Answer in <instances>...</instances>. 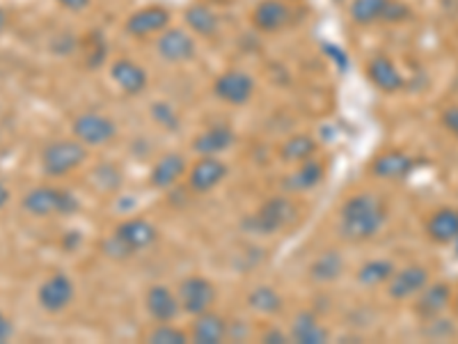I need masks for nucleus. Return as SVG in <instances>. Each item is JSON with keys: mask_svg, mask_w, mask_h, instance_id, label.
Listing matches in <instances>:
<instances>
[{"mask_svg": "<svg viewBox=\"0 0 458 344\" xmlns=\"http://www.w3.org/2000/svg\"><path fill=\"white\" fill-rule=\"evenodd\" d=\"M454 243H456V255H458V239H456V242H454Z\"/></svg>", "mask_w": 458, "mask_h": 344, "instance_id": "a19ab883", "label": "nucleus"}, {"mask_svg": "<svg viewBox=\"0 0 458 344\" xmlns=\"http://www.w3.org/2000/svg\"><path fill=\"white\" fill-rule=\"evenodd\" d=\"M186 172V161L182 154H166L151 170V186L154 189H170L172 184H176Z\"/></svg>", "mask_w": 458, "mask_h": 344, "instance_id": "b1692460", "label": "nucleus"}, {"mask_svg": "<svg viewBox=\"0 0 458 344\" xmlns=\"http://www.w3.org/2000/svg\"><path fill=\"white\" fill-rule=\"evenodd\" d=\"M229 333V326L220 315L207 310L198 315L192 324V342L195 344H220Z\"/></svg>", "mask_w": 458, "mask_h": 344, "instance_id": "6ab92c4d", "label": "nucleus"}, {"mask_svg": "<svg viewBox=\"0 0 458 344\" xmlns=\"http://www.w3.org/2000/svg\"><path fill=\"white\" fill-rule=\"evenodd\" d=\"M411 17V10L405 5H401V3H392V0H388V7H385L383 12V19L380 21H404V19Z\"/></svg>", "mask_w": 458, "mask_h": 344, "instance_id": "473e14b6", "label": "nucleus"}, {"mask_svg": "<svg viewBox=\"0 0 458 344\" xmlns=\"http://www.w3.org/2000/svg\"><path fill=\"white\" fill-rule=\"evenodd\" d=\"M151 113H154L156 122L166 124V127H170V129H176V115L168 103H156V106L151 108Z\"/></svg>", "mask_w": 458, "mask_h": 344, "instance_id": "72a5a7b5", "label": "nucleus"}, {"mask_svg": "<svg viewBox=\"0 0 458 344\" xmlns=\"http://www.w3.org/2000/svg\"><path fill=\"white\" fill-rule=\"evenodd\" d=\"M10 202V189H7L5 184L0 182V209Z\"/></svg>", "mask_w": 458, "mask_h": 344, "instance_id": "58836bf2", "label": "nucleus"}, {"mask_svg": "<svg viewBox=\"0 0 458 344\" xmlns=\"http://www.w3.org/2000/svg\"><path fill=\"white\" fill-rule=\"evenodd\" d=\"M232 143H234V131L229 129V127H223V124H216V127L202 131V134L195 138L192 150L198 152L200 156H216L220 154V152L229 150Z\"/></svg>", "mask_w": 458, "mask_h": 344, "instance_id": "5701e85b", "label": "nucleus"}, {"mask_svg": "<svg viewBox=\"0 0 458 344\" xmlns=\"http://www.w3.org/2000/svg\"><path fill=\"white\" fill-rule=\"evenodd\" d=\"M74 135L83 145H108L118 135V127H115V122L110 118H106L102 113H83L76 118Z\"/></svg>", "mask_w": 458, "mask_h": 344, "instance_id": "423d86ee", "label": "nucleus"}, {"mask_svg": "<svg viewBox=\"0 0 458 344\" xmlns=\"http://www.w3.org/2000/svg\"><path fill=\"white\" fill-rule=\"evenodd\" d=\"M385 7H388V0H353L351 19L360 26H369V23L383 19Z\"/></svg>", "mask_w": 458, "mask_h": 344, "instance_id": "c756f323", "label": "nucleus"}, {"mask_svg": "<svg viewBox=\"0 0 458 344\" xmlns=\"http://www.w3.org/2000/svg\"><path fill=\"white\" fill-rule=\"evenodd\" d=\"M429 283H431L429 271L421 264H411L405 269L395 271V275L388 280V294L397 301H405V299H413V296L420 294Z\"/></svg>", "mask_w": 458, "mask_h": 344, "instance_id": "9b49d317", "label": "nucleus"}, {"mask_svg": "<svg viewBox=\"0 0 458 344\" xmlns=\"http://www.w3.org/2000/svg\"><path fill=\"white\" fill-rule=\"evenodd\" d=\"M296 218H299V207L293 205V200L277 195L264 202L259 211L245 221V227L255 234H275L280 230H287Z\"/></svg>", "mask_w": 458, "mask_h": 344, "instance_id": "20e7f679", "label": "nucleus"}, {"mask_svg": "<svg viewBox=\"0 0 458 344\" xmlns=\"http://www.w3.org/2000/svg\"><path fill=\"white\" fill-rule=\"evenodd\" d=\"M76 296V287L71 283L70 275L53 274L42 283L37 291L39 306L46 312H62L64 307H70Z\"/></svg>", "mask_w": 458, "mask_h": 344, "instance_id": "9d476101", "label": "nucleus"}, {"mask_svg": "<svg viewBox=\"0 0 458 344\" xmlns=\"http://www.w3.org/2000/svg\"><path fill=\"white\" fill-rule=\"evenodd\" d=\"M156 239H159V230L154 223H150L147 218H128V221L119 223L106 239L103 253L118 259L131 258L144 248H150Z\"/></svg>", "mask_w": 458, "mask_h": 344, "instance_id": "f03ea898", "label": "nucleus"}, {"mask_svg": "<svg viewBox=\"0 0 458 344\" xmlns=\"http://www.w3.org/2000/svg\"><path fill=\"white\" fill-rule=\"evenodd\" d=\"M369 81L383 92H399L404 87V76L397 70V65L385 55L373 58L367 67Z\"/></svg>", "mask_w": 458, "mask_h": 344, "instance_id": "412c9836", "label": "nucleus"}, {"mask_svg": "<svg viewBox=\"0 0 458 344\" xmlns=\"http://www.w3.org/2000/svg\"><path fill=\"white\" fill-rule=\"evenodd\" d=\"M186 23L192 28V33L209 37V35H216L220 28L218 17L216 12L207 5H192L186 12Z\"/></svg>", "mask_w": 458, "mask_h": 344, "instance_id": "bb28decb", "label": "nucleus"}, {"mask_svg": "<svg viewBox=\"0 0 458 344\" xmlns=\"http://www.w3.org/2000/svg\"><path fill=\"white\" fill-rule=\"evenodd\" d=\"M388 209L383 200L372 193H357L344 202L339 211V232L348 242H369L383 230Z\"/></svg>", "mask_w": 458, "mask_h": 344, "instance_id": "f257e3e1", "label": "nucleus"}, {"mask_svg": "<svg viewBox=\"0 0 458 344\" xmlns=\"http://www.w3.org/2000/svg\"><path fill=\"white\" fill-rule=\"evenodd\" d=\"M344 271V259L335 250H325L323 255L315 259V264L309 266V275L316 280V283H332L337 280Z\"/></svg>", "mask_w": 458, "mask_h": 344, "instance_id": "a878e982", "label": "nucleus"}, {"mask_svg": "<svg viewBox=\"0 0 458 344\" xmlns=\"http://www.w3.org/2000/svg\"><path fill=\"white\" fill-rule=\"evenodd\" d=\"M427 234L431 242L447 246L458 239V209L454 207H440L433 211L427 221Z\"/></svg>", "mask_w": 458, "mask_h": 344, "instance_id": "dca6fc26", "label": "nucleus"}, {"mask_svg": "<svg viewBox=\"0 0 458 344\" xmlns=\"http://www.w3.org/2000/svg\"><path fill=\"white\" fill-rule=\"evenodd\" d=\"M443 127L449 131L452 135H456L458 138V106H452L447 108L443 113Z\"/></svg>", "mask_w": 458, "mask_h": 344, "instance_id": "f704fd0d", "label": "nucleus"}, {"mask_svg": "<svg viewBox=\"0 0 458 344\" xmlns=\"http://www.w3.org/2000/svg\"><path fill=\"white\" fill-rule=\"evenodd\" d=\"M289 7L282 0H261L252 12V23L261 33H275L289 23Z\"/></svg>", "mask_w": 458, "mask_h": 344, "instance_id": "f3484780", "label": "nucleus"}, {"mask_svg": "<svg viewBox=\"0 0 458 344\" xmlns=\"http://www.w3.org/2000/svg\"><path fill=\"white\" fill-rule=\"evenodd\" d=\"M21 207L35 218H44V216H71L74 211H78L80 202L71 191L37 186L23 195Z\"/></svg>", "mask_w": 458, "mask_h": 344, "instance_id": "7ed1b4c3", "label": "nucleus"}, {"mask_svg": "<svg viewBox=\"0 0 458 344\" xmlns=\"http://www.w3.org/2000/svg\"><path fill=\"white\" fill-rule=\"evenodd\" d=\"M289 338L299 344H325L328 338H331V333L316 319V315H312V312H300L299 317L293 319L291 335Z\"/></svg>", "mask_w": 458, "mask_h": 344, "instance_id": "4be33fe9", "label": "nucleus"}, {"mask_svg": "<svg viewBox=\"0 0 458 344\" xmlns=\"http://www.w3.org/2000/svg\"><path fill=\"white\" fill-rule=\"evenodd\" d=\"M216 301V287L211 285V280L202 278V275H192L186 278L179 285V303H182V310L198 317L202 312L211 310Z\"/></svg>", "mask_w": 458, "mask_h": 344, "instance_id": "0eeeda50", "label": "nucleus"}, {"mask_svg": "<svg viewBox=\"0 0 458 344\" xmlns=\"http://www.w3.org/2000/svg\"><path fill=\"white\" fill-rule=\"evenodd\" d=\"M316 152V143L309 135H293L282 145V159L291 163H303L312 159Z\"/></svg>", "mask_w": 458, "mask_h": 344, "instance_id": "7c9ffc66", "label": "nucleus"}, {"mask_svg": "<svg viewBox=\"0 0 458 344\" xmlns=\"http://www.w3.org/2000/svg\"><path fill=\"white\" fill-rule=\"evenodd\" d=\"M248 306L259 315H277L282 310V296L273 287L259 285L248 294Z\"/></svg>", "mask_w": 458, "mask_h": 344, "instance_id": "cd10ccee", "label": "nucleus"}, {"mask_svg": "<svg viewBox=\"0 0 458 344\" xmlns=\"http://www.w3.org/2000/svg\"><path fill=\"white\" fill-rule=\"evenodd\" d=\"M87 159V150L80 140H55L42 152V170L48 177H64L78 170Z\"/></svg>", "mask_w": 458, "mask_h": 344, "instance_id": "39448f33", "label": "nucleus"}, {"mask_svg": "<svg viewBox=\"0 0 458 344\" xmlns=\"http://www.w3.org/2000/svg\"><path fill=\"white\" fill-rule=\"evenodd\" d=\"M151 344H186L188 342V335L184 331L175 326H168V324H160L159 328H154L150 333Z\"/></svg>", "mask_w": 458, "mask_h": 344, "instance_id": "2f4dec72", "label": "nucleus"}, {"mask_svg": "<svg viewBox=\"0 0 458 344\" xmlns=\"http://www.w3.org/2000/svg\"><path fill=\"white\" fill-rule=\"evenodd\" d=\"M456 310H458V294H456Z\"/></svg>", "mask_w": 458, "mask_h": 344, "instance_id": "79ce46f5", "label": "nucleus"}, {"mask_svg": "<svg viewBox=\"0 0 458 344\" xmlns=\"http://www.w3.org/2000/svg\"><path fill=\"white\" fill-rule=\"evenodd\" d=\"M5 28H7V12L0 7V33H3Z\"/></svg>", "mask_w": 458, "mask_h": 344, "instance_id": "ea45409f", "label": "nucleus"}, {"mask_svg": "<svg viewBox=\"0 0 458 344\" xmlns=\"http://www.w3.org/2000/svg\"><path fill=\"white\" fill-rule=\"evenodd\" d=\"M12 333H14V328H12V322L10 319L0 312V344L7 342V340L12 338Z\"/></svg>", "mask_w": 458, "mask_h": 344, "instance_id": "e433bc0d", "label": "nucleus"}, {"mask_svg": "<svg viewBox=\"0 0 458 344\" xmlns=\"http://www.w3.org/2000/svg\"><path fill=\"white\" fill-rule=\"evenodd\" d=\"M289 340L291 338H287V335H284L282 331H277V328H273V331H266V333H264V342H268V344H284V342H289Z\"/></svg>", "mask_w": 458, "mask_h": 344, "instance_id": "4c0bfd02", "label": "nucleus"}, {"mask_svg": "<svg viewBox=\"0 0 458 344\" xmlns=\"http://www.w3.org/2000/svg\"><path fill=\"white\" fill-rule=\"evenodd\" d=\"M144 306L150 310L151 319L160 324H170L179 317L182 312V303L168 290L166 285H154L150 291H147V299H144Z\"/></svg>", "mask_w": 458, "mask_h": 344, "instance_id": "2eb2a0df", "label": "nucleus"}, {"mask_svg": "<svg viewBox=\"0 0 458 344\" xmlns=\"http://www.w3.org/2000/svg\"><path fill=\"white\" fill-rule=\"evenodd\" d=\"M92 0H58V5L64 7V10L70 12H83L87 5H90Z\"/></svg>", "mask_w": 458, "mask_h": 344, "instance_id": "c9c22d12", "label": "nucleus"}, {"mask_svg": "<svg viewBox=\"0 0 458 344\" xmlns=\"http://www.w3.org/2000/svg\"><path fill=\"white\" fill-rule=\"evenodd\" d=\"M252 92H255V81L239 70L225 71L214 83L216 97L225 103H232V106H243V103L250 102Z\"/></svg>", "mask_w": 458, "mask_h": 344, "instance_id": "6e6552de", "label": "nucleus"}, {"mask_svg": "<svg viewBox=\"0 0 458 344\" xmlns=\"http://www.w3.org/2000/svg\"><path fill=\"white\" fill-rule=\"evenodd\" d=\"M110 76L119 86V90L127 94H140L147 87V71L134 60H118L110 67Z\"/></svg>", "mask_w": 458, "mask_h": 344, "instance_id": "aec40b11", "label": "nucleus"}, {"mask_svg": "<svg viewBox=\"0 0 458 344\" xmlns=\"http://www.w3.org/2000/svg\"><path fill=\"white\" fill-rule=\"evenodd\" d=\"M323 179V166L315 159H307V161L300 163V168L293 172L291 177H289V186L293 191H309L315 189L316 184Z\"/></svg>", "mask_w": 458, "mask_h": 344, "instance_id": "c85d7f7f", "label": "nucleus"}, {"mask_svg": "<svg viewBox=\"0 0 458 344\" xmlns=\"http://www.w3.org/2000/svg\"><path fill=\"white\" fill-rule=\"evenodd\" d=\"M156 51L166 62L179 65L195 55V39L182 28H166L156 39Z\"/></svg>", "mask_w": 458, "mask_h": 344, "instance_id": "1a4fd4ad", "label": "nucleus"}, {"mask_svg": "<svg viewBox=\"0 0 458 344\" xmlns=\"http://www.w3.org/2000/svg\"><path fill=\"white\" fill-rule=\"evenodd\" d=\"M452 306V290L447 283H429L424 290L417 294L415 312L424 322H433Z\"/></svg>", "mask_w": 458, "mask_h": 344, "instance_id": "4468645a", "label": "nucleus"}, {"mask_svg": "<svg viewBox=\"0 0 458 344\" xmlns=\"http://www.w3.org/2000/svg\"><path fill=\"white\" fill-rule=\"evenodd\" d=\"M415 163L408 154L404 152H385V154H379L372 163V172L379 179H405L413 172Z\"/></svg>", "mask_w": 458, "mask_h": 344, "instance_id": "a211bd4d", "label": "nucleus"}, {"mask_svg": "<svg viewBox=\"0 0 458 344\" xmlns=\"http://www.w3.org/2000/svg\"><path fill=\"white\" fill-rule=\"evenodd\" d=\"M168 26H170V12L160 5L143 7L127 19V33L134 35V37L160 35Z\"/></svg>", "mask_w": 458, "mask_h": 344, "instance_id": "f8f14e48", "label": "nucleus"}, {"mask_svg": "<svg viewBox=\"0 0 458 344\" xmlns=\"http://www.w3.org/2000/svg\"><path fill=\"white\" fill-rule=\"evenodd\" d=\"M225 177H227L225 161H220L218 156H202L188 172V186L198 193H209L223 184Z\"/></svg>", "mask_w": 458, "mask_h": 344, "instance_id": "ddd939ff", "label": "nucleus"}, {"mask_svg": "<svg viewBox=\"0 0 458 344\" xmlns=\"http://www.w3.org/2000/svg\"><path fill=\"white\" fill-rule=\"evenodd\" d=\"M397 266L392 259H372V262H364L357 271V283L363 287H379L388 285V280L395 275Z\"/></svg>", "mask_w": 458, "mask_h": 344, "instance_id": "393cba45", "label": "nucleus"}]
</instances>
